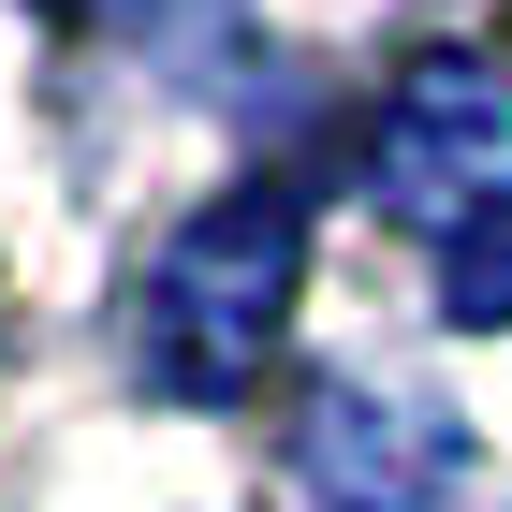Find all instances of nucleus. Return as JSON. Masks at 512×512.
<instances>
[{
	"instance_id": "1",
	"label": "nucleus",
	"mask_w": 512,
	"mask_h": 512,
	"mask_svg": "<svg viewBox=\"0 0 512 512\" xmlns=\"http://www.w3.org/2000/svg\"><path fill=\"white\" fill-rule=\"evenodd\" d=\"M278 293H293V205L278 191H235L205 205L191 235L161 249V293H147V366L176 395H235L278 337Z\"/></svg>"
},
{
	"instance_id": "2",
	"label": "nucleus",
	"mask_w": 512,
	"mask_h": 512,
	"mask_svg": "<svg viewBox=\"0 0 512 512\" xmlns=\"http://www.w3.org/2000/svg\"><path fill=\"white\" fill-rule=\"evenodd\" d=\"M381 205L425 220L439 249L512 205V74L498 59H410L381 103Z\"/></svg>"
},
{
	"instance_id": "3",
	"label": "nucleus",
	"mask_w": 512,
	"mask_h": 512,
	"mask_svg": "<svg viewBox=\"0 0 512 512\" xmlns=\"http://www.w3.org/2000/svg\"><path fill=\"white\" fill-rule=\"evenodd\" d=\"M293 483H308L322 512H439V483H454V425L410 410V395L322 381L308 425H293Z\"/></svg>"
},
{
	"instance_id": "4",
	"label": "nucleus",
	"mask_w": 512,
	"mask_h": 512,
	"mask_svg": "<svg viewBox=\"0 0 512 512\" xmlns=\"http://www.w3.org/2000/svg\"><path fill=\"white\" fill-rule=\"evenodd\" d=\"M439 293H454V322H512V205L439 249Z\"/></svg>"
}]
</instances>
